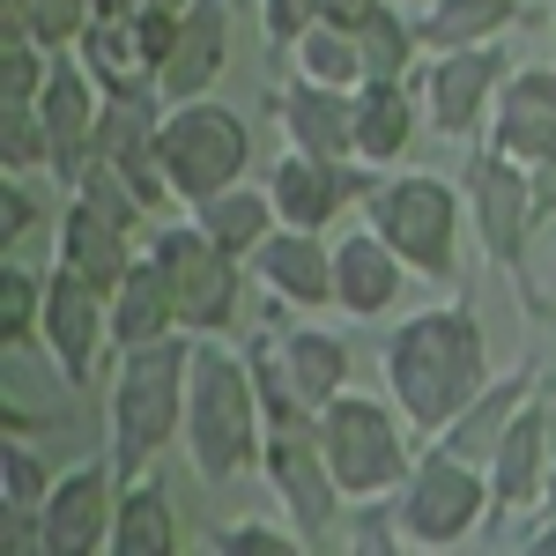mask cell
I'll use <instances>...</instances> for the list:
<instances>
[{
	"instance_id": "ab89813d",
	"label": "cell",
	"mask_w": 556,
	"mask_h": 556,
	"mask_svg": "<svg viewBox=\"0 0 556 556\" xmlns=\"http://www.w3.org/2000/svg\"><path fill=\"white\" fill-rule=\"evenodd\" d=\"M527 193H534V223H549L556 215V149L542 164H527Z\"/></svg>"
},
{
	"instance_id": "cb8c5ba5",
	"label": "cell",
	"mask_w": 556,
	"mask_h": 556,
	"mask_svg": "<svg viewBox=\"0 0 556 556\" xmlns=\"http://www.w3.org/2000/svg\"><path fill=\"white\" fill-rule=\"evenodd\" d=\"M75 52H83V67L97 75L104 97H149V89H156V60H149V45H141L134 23H104V15H89L83 38H75Z\"/></svg>"
},
{
	"instance_id": "8992f818",
	"label": "cell",
	"mask_w": 556,
	"mask_h": 556,
	"mask_svg": "<svg viewBox=\"0 0 556 556\" xmlns=\"http://www.w3.org/2000/svg\"><path fill=\"white\" fill-rule=\"evenodd\" d=\"M490 513H497V505H490V468L453 460V453L430 445L424 460L408 468V482H401L393 527H401V542H416V549H460Z\"/></svg>"
},
{
	"instance_id": "7a4b0ae2",
	"label": "cell",
	"mask_w": 556,
	"mask_h": 556,
	"mask_svg": "<svg viewBox=\"0 0 556 556\" xmlns=\"http://www.w3.org/2000/svg\"><path fill=\"white\" fill-rule=\"evenodd\" d=\"M193 334L172 327L156 342L119 349V379H112V468L149 475V460L186 430V393H193Z\"/></svg>"
},
{
	"instance_id": "30bf717a",
	"label": "cell",
	"mask_w": 556,
	"mask_h": 556,
	"mask_svg": "<svg viewBox=\"0 0 556 556\" xmlns=\"http://www.w3.org/2000/svg\"><path fill=\"white\" fill-rule=\"evenodd\" d=\"M119 490H127V475L104 460L67 468L38 505V556H104L112 519H119Z\"/></svg>"
},
{
	"instance_id": "836d02e7",
	"label": "cell",
	"mask_w": 556,
	"mask_h": 556,
	"mask_svg": "<svg viewBox=\"0 0 556 556\" xmlns=\"http://www.w3.org/2000/svg\"><path fill=\"white\" fill-rule=\"evenodd\" d=\"M0 156L8 172H52V134H45V112L38 104H0Z\"/></svg>"
},
{
	"instance_id": "60d3db41",
	"label": "cell",
	"mask_w": 556,
	"mask_h": 556,
	"mask_svg": "<svg viewBox=\"0 0 556 556\" xmlns=\"http://www.w3.org/2000/svg\"><path fill=\"white\" fill-rule=\"evenodd\" d=\"M519 549H527V556H556V513L542 519L534 534H519Z\"/></svg>"
},
{
	"instance_id": "b9f144b4",
	"label": "cell",
	"mask_w": 556,
	"mask_h": 556,
	"mask_svg": "<svg viewBox=\"0 0 556 556\" xmlns=\"http://www.w3.org/2000/svg\"><path fill=\"white\" fill-rule=\"evenodd\" d=\"M542 513H556V460H549V490H542Z\"/></svg>"
},
{
	"instance_id": "ac0fdd59",
	"label": "cell",
	"mask_w": 556,
	"mask_h": 556,
	"mask_svg": "<svg viewBox=\"0 0 556 556\" xmlns=\"http://www.w3.org/2000/svg\"><path fill=\"white\" fill-rule=\"evenodd\" d=\"M549 408L542 401H527L513 416V430L497 438V453H490V505L497 513H534L542 505V490H549Z\"/></svg>"
},
{
	"instance_id": "f546056e",
	"label": "cell",
	"mask_w": 556,
	"mask_h": 556,
	"mask_svg": "<svg viewBox=\"0 0 556 556\" xmlns=\"http://www.w3.org/2000/svg\"><path fill=\"white\" fill-rule=\"evenodd\" d=\"M193 223H201V230H208L230 260H253L260 238H267L282 215H275V193H245V186H230V193L201 201V208H193Z\"/></svg>"
},
{
	"instance_id": "7c38bea8",
	"label": "cell",
	"mask_w": 556,
	"mask_h": 556,
	"mask_svg": "<svg viewBox=\"0 0 556 556\" xmlns=\"http://www.w3.org/2000/svg\"><path fill=\"white\" fill-rule=\"evenodd\" d=\"M38 112H45V134H52V178H60V186H83V172L97 164L104 89H97V75L83 67V52H75V45H60V52H52L45 89H38Z\"/></svg>"
},
{
	"instance_id": "9c48e42d",
	"label": "cell",
	"mask_w": 556,
	"mask_h": 556,
	"mask_svg": "<svg viewBox=\"0 0 556 556\" xmlns=\"http://www.w3.org/2000/svg\"><path fill=\"white\" fill-rule=\"evenodd\" d=\"M260 468L275 482L290 527L304 534V549H334L342 542V482L327 468V445L312 424H267V445H260Z\"/></svg>"
},
{
	"instance_id": "e575fe53",
	"label": "cell",
	"mask_w": 556,
	"mask_h": 556,
	"mask_svg": "<svg viewBox=\"0 0 556 556\" xmlns=\"http://www.w3.org/2000/svg\"><path fill=\"white\" fill-rule=\"evenodd\" d=\"M45 490H52V482H45L38 453H30L23 438H8V445H0V505H8V519L23 527V519L45 505Z\"/></svg>"
},
{
	"instance_id": "4316f807",
	"label": "cell",
	"mask_w": 556,
	"mask_h": 556,
	"mask_svg": "<svg viewBox=\"0 0 556 556\" xmlns=\"http://www.w3.org/2000/svg\"><path fill=\"white\" fill-rule=\"evenodd\" d=\"M178 327V304H172V282H164V267L141 253L127 267V282L112 290V342L134 349V342H156V334H172Z\"/></svg>"
},
{
	"instance_id": "7402d4cb",
	"label": "cell",
	"mask_w": 556,
	"mask_h": 556,
	"mask_svg": "<svg viewBox=\"0 0 556 556\" xmlns=\"http://www.w3.org/2000/svg\"><path fill=\"white\" fill-rule=\"evenodd\" d=\"M401 282H408V260L393 253L379 230H342V245H334V304H342L349 319L393 312Z\"/></svg>"
},
{
	"instance_id": "e0dca14e",
	"label": "cell",
	"mask_w": 556,
	"mask_h": 556,
	"mask_svg": "<svg viewBox=\"0 0 556 556\" xmlns=\"http://www.w3.org/2000/svg\"><path fill=\"white\" fill-rule=\"evenodd\" d=\"M60 260H67L75 275H89V282L112 298V290L127 282V267L141 260V253H134V223H119L104 201L75 193V201H67V215H60Z\"/></svg>"
},
{
	"instance_id": "8d00e7d4",
	"label": "cell",
	"mask_w": 556,
	"mask_h": 556,
	"mask_svg": "<svg viewBox=\"0 0 556 556\" xmlns=\"http://www.w3.org/2000/svg\"><path fill=\"white\" fill-rule=\"evenodd\" d=\"M215 549H223V556H298V549H304V534L253 527V519H245V527H223V534H215Z\"/></svg>"
},
{
	"instance_id": "603a6c76",
	"label": "cell",
	"mask_w": 556,
	"mask_h": 556,
	"mask_svg": "<svg viewBox=\"0 0 556 556\" xmlns=\"http://www.w3.org/2000/svg\"><path fill=\"white\" fill-rule=\"evenodd\" d=\"M527 393H534V364H519V371H505V379H490V386L468 401V408L453 416V424L430 438V445H438V453H453V460L490 468V453H497V438L513 430V416L527 408Z\"/></svg>"
},
{
	"instance_id": "d6a6232c",
	"label": "cell",
	"mask_w": 556,
	"mask_h": 556,
	"mask_svg": "<svg viewBox=\"0 0 556 556\" xmlns=\"http://www.w3.org/2000/svg\"><path fill=\"white\" fill-rule=\"evenodd\" d=\"M38 319H45V275L0 260V342L23 349L30 334H38Z\"/></svg>"
},
{
	"instance_id": "3957f363",
	"label": "cell",
	"mask_w": 556,
	"mask_h": 556,
	"mask_svg": "<svg viewBox=\"0 0 556 556\" xmlns=\"http://www.w3.org/2000/svg\"><path fill=\"white\" fill-rule=\"evenodd\" d=\"M260 386H253V364L230 356L223 342H201L193 349V393H186V445H193V468L208 482H238V475L260 460Z\"/></svg>"
},
{
	"instance_id": "ffe728a7",
	"label": "cell",
	"mask_w": 556,
	"mask_h": 556,
	"mask_svg": "<svg viewBox=\"0 0 556 556\" xmlns=\"http://www.w3.org/2000/svg\"><path fill=\"white\" fill-rule=\"evenodd\" d=\"M253 275L275 290L282 304H334V245L319 230H298V223H275L253 253Z\"/></svg>"
},
{
	"instance_id": "9a60e30c",
	"label": "cell",
	"mask_w": 556,
	"mask_h": 556,
	"mask_svg": "<svg viewBox=\"0 0 556 556\" xmlns=\"http://www.w3.org/2000/svg\"><path fill=\"white\" fill-rule=\"evenodd\" d=\"M275 215L282 223H298V230H327L334 215L349 208V201H364L371 186L349 172L342 156H312V149H290L282 164H275Z\"/></svg>"
},
{
	"instance_id": "d6986e66",
	"label": "cell",
	"mask_w": 556,
	"mask_h": 556,
	"mask_svg": "<svg viewBox=\"0 0 556 556\" xmlns=\"http://www.w3.org/2000/svg\"><path fill=\"white\" fill-rule=\"evenodd\" d=\"M223 60H230V0H193L186 8V23H178V45L172 60L156 67V97H208L223 83Z\"/></svg>"
},
{
	"instance_id": "ba28073f",
	"label": "cell",
	"mask_w": 556,
	"mask_h": 556,
	"mask_svg": "<svg viewBox=\"0 0 556 556\" xmlns=\"http://www.w3.org/2000/svg\"><path fill=\"white\" fill-rule=\"evenodd\" d=\"M149 260L164 267L172 282V304H178V327L186 334H223L238 319V298H245V267L215 245L201 223H164L149 238Z\"/></svg>"
},
{
	"instance_id": "277c9868",
	"label": "cell",
	"mask_w": 556,
	"mask_h": 556,
	"mask_svg": "<svg viewBox=\"0 0 556 556\" xmlns=\"http://www.w3.org/2000/svg\"><path fill=\"white\" fill-rule=\"evenodd\" d=\"M156 164H164L178 201L201 208V201L230 193L245 178V164H253V127L230 104H215V97H186V104L164 112V127H156Z\"/></svg>"
},
{
	"instance_id": "5b68a950",
	"label": "cell",
	"mask_w": 556,
	"mask_h": 556,
	"mask_svg": "<svg viewBox=\"0 0 556 556\" xmlns=\"http://www.w3.org/2000/svg\"><path fill=\"white\" fill-rule=\"evenodd\" d=\"M312 430H319V445H327V468H334V482H342V497H386V490H401L408 482V453H401V424H393V408L386 401H371V393H334L319 416H312Z\"/></svg>"
},
{
	"instance_id": "f1b7e54d",
	"label": "cell",
	"mask_w": 556,
	"mask_h": 556,
	"mask_svg": "<svg viewBox=\"0 0 556 556\" xmlns=\"http://www.w3.org/2000/svg\"><path fill=\"white\" fill-rule=\"evenodd\" d=\"M513 23H519V0H430L424 15H416V45L460 52V45H490Z\"/></svg>"
},
{
	"instance_id": "5bb4252c",
	"label": "cell",
	"mask_w": 556,
	"mask_h": 556,
	"mask_svg": "<svg viewBox=\"0 0 556 556\" xmlns=\"http://www.w3.org/2000/svg\"><path fill=\"white\" fill-rule=\"evenodd\" d=\"M505 52L497 38L490 45H460V52H438V67H430V127L438 134H475V119L497 104V89H505Z\"/></svg>"
},
{
	"instance_id": "d590c367",
	"label": "cell",
	"mask_w": 556,
	"mask_h": 556,
	"mask_svg": "<svg viewBox=\"0 0 556 556\" xmlns=\"http://www.w3.org/2000/svg\"><path fill=\"white\" fill-rule=\"evenodd\" d=\"M89 15H97V0H23V23H30V38H38L45 52L75 45Z\"/></svg>"
},
{
	"instance_id": "d4e9b609",
	"label": "cell",
	"mask_w": 556,
	"mask_h": 556,
	"mask_svg": "<svg viewBox=\"0 0 556 556\" xmlns=\"http://www.w3.org/2000/svg\"><path fill=\"white\" fill-rule=\"evenodd\" d=\"M416 141V104H408V75L356 89V164H401Z\"/></svg>"
},
{
	"instance_id": "4fadbf2b",
	"label": "cell",
	"mask_w": 556,
	"mask_h": 556,
	"mask_svg": "<svg viewBox=\"0 0 556 556\" xmlns=\"http://www.w3.org/2000/svg\"><path fill=\"white\" fill-rule=\"evenodd\" d=\"M468 208H475V238L505 275L527 267V238H534V193H527V164L475 149L468 156Z\"/></svg>"
},
{
	"instance_id": "8fae6325",
	"label": "cell",
	"mask_w": 556,
	"mask_h": 556,
	"mask_svg": "<svg viewBox=\"0 0 556 556\" xmlns=\"http://www.w3.org/2000/svg\"><path fill=\"white\" fill-rule=\"evenodd\" d=\"M104 334H112V298L60 260V267L45 275V319H38V342H45V356H52V371L67 386H89L97 379Z\"/></svg>"
},
{
	"instance_id": "44dd1931",
	"label": "cell",
	"mask_w": 556,
	"mask_h": 556,
	"mask_svg": "<svg viewBox=\"0 0 556 556\" xmlns=\"http://www.w3.org/2000/svg\"><path fill=\"white\" fill-rule=\"evenodd\" d=\"M275 119L290 127V149H312V156H356V89H327V83H290L267 97Z\"/></svg>"
},
{
	"instance_id": "484cf974",
	"label": "cell",
	"mask_w": 556,
	"mask_h": 556,
	"mask_svg": "<svg viewBox=\"0 0 556 556\" xmlns=\"http://www.w3.org/2000/svg\"><path fill=\"white\" fill-rule=\"evenodd\" d=\"M178 549V513L172 490L156 475H134L119 490V519H112V556H172Z\"/></svg>"
},
{
	"instance_id": "74e56055",
	"label": "cell",
	"mask_w": 556,
	"mask_h": 556,
	"mask_svg": "<svg viewBox=\"0 0 556 556\" xmlns=\"http://www.w3.org/2000/svg\"><path fill=\"white\" fill-rule=\"evenodd\" d=\"M260 15H267L275 52H282V45H298L312 23H327V0H260Z\"/></svg>"
},
{
	"instance_id": "f35d334b",
	"label": "cell",
	"mask_w": 556,
	"mask_h": 556,
	"mask_svg": "<svg viewBox=\"0 0 556 556\" xmlns=\"http://www.w3.org/2000/svg\"><path fill=\"white\" fill-rule=\"evenodd\" d=\"M38 230V201H30V186L8 172V215H0V245H23Z\"/></svg>"
},
{
	"instance_id": "6da1fadb",
	"label": "cell",
	"mask_w": 556,
	"mask_h": 556,
	"mask_svg": "<svg viewBox=\"0 0 556 556\" xmlns=\"http://www.w3.org/2000/svg\"><path fill=\"white\" fill-rule=\"evenodd\" d=\"M482 386H490V342L468 304H430L386 334V393L408 430L438 438Z\"/></svg>"
},
{
	"instance_id": "4dcf8cb0",
	"label": "cell",
	"mask_w": 556,
	"mask_h": 556,
	"mask_svg": "<svg viewBox=\"0 0 556 556\" xmlns=\"http://www.w3.org/2000/svg\"><path fill=\"white\" fill-rule=\"evenodd\" d=\"M304 83H327V89H364V45L342 23H312L298 45H290Z\"/></svg>"
},
{
	"instance_id": "2e32d148",
	"label": "cell",
	"mask_w": 556,
	"mask_h": 556,
	"mask_svg": "<svg viewBox=\"0 0 556 556\" xmlns=\"http://www.w3.org/2000/svg\"><path fill=\"white\" fill-rule=\"evenodd\" d=\"M490 149L513 164H542L556 149V67H519L505 75L490 104Z\"/></svg>"
},
{
	"instance_id": "1f68e13d",
	"label": "cell",
	"mask_w": 556,
	"mask_h": 556,
	"mask_svg": "<svg viewBox=\"0 0 556 556\" xmlns=\"http://www.w3.org/2000/svg\"><path fill=\"white\" fill-rule=\"evenodd\" d=\"M356 45H364V83H393V75H408V52H416V23H401L393 8H371L364 23H356Z\"/></svg>"
},
{
	"instance_id": "52a82bcc",
	"label": "cell",
	"mask_w": 556,
	"mask_h": 556,
	"mask_svg": "<svg viewBox=\"0 0 556 556\" xmlns=\"http://www.w3.org/2000/svg\"><path fill=\"white\" fill-rule=\"evenodd\" d=\"M371 208V230H379L393 253L408 260V275H453V238H460V193L430 172H401V178H379L364 193Z\"/></svg>"
},
{
	"instance_id": "83f0119b",
	"label": "cell",
	"mask_w": 556,
	"mask_h": 556,
	"mask_svg": "<svg viewBox=\"0 0 556 556\" xmlns=\"http://www.w3.org/2000/svg\"><path fill=\"white\" fill-rule=\"evenodd\" d=\"M275 349H282V371H290V386H298V401L312 416L349 386V342L342 334H327V327H290Z\"/></svg>"
}]
</instances>
